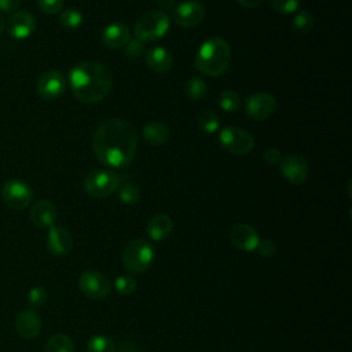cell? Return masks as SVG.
<instances>
[{
  "mask_svg": "<svg viewBox=\"0 0 352 352\" xmlns=\"http://www.w3.org/2000/svg\"><path fill=\"white\" fill-rule=\"evenodd\" d=\"M96 158L110 168H125L135 157L138 136L133 126L122 118L103 121L94 135Z\"/></svg>",
  "mask_w": 352,
  "mask_h": 352,
  "instance_id": "obj_1",
  "label": "cell"
},
{
  "mask_svg": "<svg viewBox=\"0 0 352 352\" xmlns=\"http://www.w3.org/2000/svg\"><path fill=\"white\" fill-rule=\"evenodd\" d=\"M74 96L84 103H96L107 96L113 85L111 72L99 62H80L69 73Z\"/></svg>",
  "mask_w": 352,
  "mask_h": 352,
  "instance_id": "obj_2",
  "label": "cell"
},
{
  "mask_svg": "<svg viewBox=\"0 0 352 352\" xmlns=\"http://www.w3.org/2000/svg\"><path fill=\"white\" fill-rule=\"evenodd\" d=\"M231 62V50L221 37H210L204 41L195 55V67L206 76L223 74Z\"/></svg>",
  "mask_w": 352,
  "mask_h": 352,
  "instance_id": "obj_3",
  "label": "cell"
},
{
  "mask_svg": "<svg viewBox=\"0 0 352 352\" xmlns=\"http://www.w3.org/2000/svg\"><path fill=\"white\" fill-rule=\"evenodd\" d=\"M154 260V249L151 243L143 238L132 239L126 243L122 253V263L129 274L138 275L148 270Z\"/></svg>",
  "mask_w": 352,
  "mask_h": 352,
  "instance_id": "obj_4",
  "label": "cell"
},
{
  "mask_svg": "<svg viewBox=\"0 0 352 352\" xmlns=\"http://www.w3.org/2000/svg\"><path fill=\"white\" fill-rule=\"evenodd\" d=\"M169 16L162 10L146 11L135 23V37L142 41H155L169 30Z\"/></svg>",
  "mask_w": 352,
  "mask_h": 352,
  "instance_id": "obj_5",
  "label": "cell"
},
{
  "mask_svg": "<svg viewBox=\"0 0 352 352\" xmlns=\"http://www.w3.org/2000/svg\"><path fill=\"white\" fill-rule=\"evenodd\" d=\"M120 184V176L113 170H94L84 179L85 192L96 199H102L113 194Z\"/></svg>",
  "mask_w": 352,
  "mask_h": 352,
  "instance_id": "obj_6",
  "label": "cell"
},
{
  "mask_svg": "<svg viewBox=\"0 0 352 352\" xmlns=\"http://www.w3.org/2000/svg\"><path fill=\"white\" fill-rule=\"evenodd\" d=\"M1 199L10 209L23 210L33 201V190L22 179H8L1 187Z\"/></svg>",
  "mask_w": 352,
  "mask_h": 352,
  "instance_id": "obj_7",
  "label": "cell"
},
{
  "mask_svg": "<svg viewBox=\"0 0 352 352\" xmlns=\"http://www.w3.org/2000/svg\"><path fill=\"white\" fill-rule=\"evenodd\" d=\"M219 143L224 150L236 155L249 154L254 147L253 136L238 126L223 128L219 133Z\"/></svg>",
  "mask_w": 352,
  "mask_h": 352,
  "instance_id": "obj_8",
  "label": "cell"
},
{
  "mask_svg": "<svg viewBox=\"0 0 352 352\" xmlns=\"http://www.w3.org/2000/svg\"><path fill=\"white\" fill-rule=\"evenodd\" d=\"M78 287L81 293L92 300H104L111 292V283L109 278L99 271H84L78 278Z\"/></svg>",
  "mask_w": 352,
  "mask_h": 352,
  "instance_id": "obj_9",
  "label": "cell"
},
{
  "mask_svg": "<svg viewBox=\"0 0 352 352\" xmlns=\"http://www.w3.org/2000/svg\"><path fill=\"white\" fill-rule=\"evenodd\" d=\"M205 18V7L197 0L179 3L173 10V21L180 28H194Z\"/></svg>",
  "mask_w": 352,
  "mask_h": 352,
  "instance_id": "obj_10",
  "label": "cell"
},
{
  "mask_svg": "<svg viewBox=\"0 0 352 352\" xmlns=\"http://www.w3.org/2000/svg\"><path fill=\"white\" fill-rule=\"evenodd\" d=\"M66 89V78L59 70H47L44 72L37 82H36V91L38 96L43 99H58L63 95Z\"/></svg>",
  "mask_w": 352,
  "mask_h": 352,
  "instance_id": "obj_11",
  "label": "cell"
},
{
  "mask_svg": "<svg viewBox=\"0 0 352 352\" xmlns=\"http://www.w3.org/2000/svg\"><path fill=\"white\" fill-rule=\"evenodd\" d=\"M4 26L11 37L25 40L36 30V18L29 11H15L7 18Z\"/></svg>",
  "mask_w": 352,
  "mask_h": 352,
  "instance_id": "obj_12",
  "label": "cell"
},
{
  "mask_svg": "<svg viewBox=\"0 0 352 352\" xmlns=\"http://www.w3.org/2000/svg\"><path fill=\"white\" fill-rule=\"evenodd\" d=\"M276 110V100L267 92H257L250 95L245 102L246 114L257 121L265 120Z\"/></svg>",
  "mask_w": 352,
  "mask_h": 352,
  "instance_id": "obj_13",
  "label": "cell"
},
{
  "mask_svg": "<svg viewBox=\"0 0 352 352\" xmlns=\"http://www.w3.org/2000/svg\"><path fill=\"white\" fill-rule=\"evenodd\" d=\"M282 176L292 184H301L305 182L309 168L305 158L300 154H289L280 158Z\"/></svg>",
  "mask_w": 352,
  "mask_h": 352,
  "instance_id": "obj_14",
  "label": "cell"
},
{
  "mask_svg": "<svg viewBox=\"0 0 352 352\" xmlns=\"http://www.w3.org/2000/svg\"><path fill=\"white\" fill-rule=\"evenodd\" d=\"M45 246L52 256H66L73 248V236L67 228L62 226H52L47 234Z\"/></svg>",
  "mask_w": 352,
  "mask_h": 352,
  "instance_id": "obj_15",
  "label": "cell"
},
{
  "mask_svg": "<svg viewBox=\"0 0 352 352\" xmlns=\"http://www.w3.org/2000/svg\"><path fill=\"white\" fill-rule=\"evenodd\" d=\"M230 241L242 252H253L256 250L260 238L252 226L246 223H236L230 228Z\"/></svg>",
  "mask_w": 352,
  "mask_h": 352,
  "instance_id": "obj_16",
  "label": "cell"
},
{
  "mask_svg": "<svg viewBox=\"0 0 352 352\" xmlns=\"http://www.w3.org/2000/svg\"><path fill=\"white\" fill-rule=\"evenodd\" d=\"M15 330L23 340H33L41 331V319L33 308H23L15 318Z\"/></svg>",
  "mask_w": 352,
  "mask_h": 352,
  "instance_id": "obj_17",
  "label": "cell"
},
{
  "mask_svg": "<svg viewBox=\"0 0 352 352\" xmlns=\"http://www.w3.org/2000/svg\"><path fill=\"white\" fill-rule=\"evenodd\" d=\"M29 217L32 223L38 228H50L58 219L56 206L47 199H40L30 208Z\"/></svg>",
  "mask_w": 352,
  "mask_h": 352,
  "instance_id": "obj_18",
  "label": "cell"
},
{
  "mask_svg": "<svg viewBox=\"0 0 352 352\" xmlns=\"http://www.w3.org/2000/svg\"><path fill=\"white\" fill-rule=\"evenodd\" d=\"M131 38V30L129 28L122 23V22H113L107 26L100 33V40L102 43L111 50H117L121 47H125L126 43Z\"/></svg>",
  "mask_w": 352,
  "mask_h": 352,
  "instance_id": "obj_19",
  "label": "cell"
},
{
  "mask_svg": "<svg viewBox=\"0 0 352 352\" xmlns=\"http://www.w3.org/2000/svg\"><path fill=\"white\" fill-rule=\"evenodd\" d=\"M144 60H146L147 67L158 74L168 73L173 65L172 55L164 47L148 48L144 54Z\"/></svg>",
  "mask_w": 352,
  "mask_h": 352,
  "instance_id": "obj_20",
  "label": "cell"
},
{
  "mask_svg": "<svg viewBox=\"0 0 352 352\" xmlns=\"http://www.w3.org/2000/svg\"><path fill=\"white\" fill-rule=\"evenodd\" d=\"M173 230L172 219L165 213H157L147 221L146 231L150 239L153 241H164L166 239Z\"/></svg>",
  "mask_w": 352,
  "mask_h": 352,
  "instance_id": "obj_21",
  "label": "cell"
},
{
  "mask_svg": "<svg viewBox=\"0 0 352 352\" xmlns=\"http://www.w3.org/2000/svg\"><path fill=\"white\" fill-rule=\"evenodd\" d=\"M142 136L143 139L151 144V146H161L164 144L168 138H169V129L165 124L162 122H148L143 126V131H142Z\"/></svg>",
  "mask_w": 352,
  "mask_h": 352,
  "instance_id": "obj_22",
  "label": "cell"
},
{
  "mask_svg": "<svg viewBox=\"0 0 352 352\" xmlns=\"http://www.w3.org/2000/svg\"><path fill=\"white\" fill-rule=\"evenodd\" d=\"M44 352H74V342L67 334L58 333L48 338Z\"/></svg>",
  "mask_w": 352,
  "mask_h": 352,
  "instance_id": "obj_23",
  "label": "cell"
},
{
  "mask_svg": "<svg viewBox=\"0 0 352 352\" xmlns=\"http://www.w3.org/2000/svg\"><path fill=\"white\" fill-rule=\"evenodd\" d=\"M116 191L118 192V199L128 205L136 204L140 198L139 187L135 183H132L131 180H122L121 177H120V184Z\"/></svg>",
  "mask_w": 352,
  "mask_h": 352,
  "instance_id": "obj_24",
  "label": "cell"
},
{
  "mask_svg": "<svg viewBox=\"0 0 352 352\" xmlns=\"http://www.w3.org/2000/svg\"><path fill=\"white\" fill-rule=\"evenodd\" d=\"M184 92H186V95L190 99L199 100V99L205 98V95L208 92V85H206V82L201 77L194 76V77H191L190 80L186 81Z\"/></svg>",
  "mask_w": 352,
  "mask_h": 352,
  "instance_id": "obj_25",
  "label": "cell"
},
{
  "mask_svg": "<svg viewBox=\"0 0 352 352\" xmlns=\"http://www.w3.org/2000/svg\"><path fill=\"white\" fill-rule=\"evenodd\" d=\"M197 124L204 132L214 133L220 128V118L214 111L205 110L197 116Z\"/></svg>",
  "mask_w": 352,
  "mask_h": 352,
  "instance_id": "obj_26",
  "label": "cell"
},
{
  "mask_svg": "<svg viewBox=\"0 0 352 352\" xmlns=\"http://www.w3.org/2000/svg\"><path fill=\"white\" fill-rule=\"evenodd\" d=\"M87 352H116V345L110 337L98 334L88 340Z\"/></svg>",
  "mask_w": 352,
  "mask_h": 352,
  "instance_id": "obj_27",
  "label": "cell"
},
{
  "mask_svg": "<svg viewBox=\"0 0 352 352\" xmlns=\"http://www.w3.org/2000/svg\"><path fill=\"white\" fill-rule=\"evenodd\" d=\"M59 23L67 30H76L82 23V14L76 8L63 10L59 15Z\"/></svg>",
  "mask_w": 352,
  "mask_h": 352,
  "instance_id": "obj_28",
  "label": "cell"
},
{
  "mask_svg": "<svg viewBox=\"0 0 352 352\" xmlns=\"http://www.w3.org/2000/svg\"><path fill=\"white\" fill-rule=\"evenodd\" d=\"M292 26L293 29L300 33V34H305V33H309L314 28V18L311 15V12L308 11H298L293 21H292Z\"/></svg>",
  "mask_w": 352,
  "mask_h": 352,
  "instance_id": "obj_29",
  "label": "cell"
},
{
  "mask_svg": "<svg viewBox=\"0 0 352 352\" xmlns=\"http://www.w3.org/2000/svg\"><path fill=\"white\" fill-rule=\"evenodd\" d=\"M219 104L224 111H235L241 106V98L239 95L232 89H224L219 95Z\"/></svg>",
  "mask_w": 352,
  "mask_h": 352,
  "instance_id": "obj_30",
  "label": "cell"
},
{
  "mask_svg": "<svg viewBox=\"0 0 352 352\" xmlns=\"http://www.w3.org/2000/svg\"><path fill=\"white\" fill-rule=\"evenodd\" d=\"M114 286H116V290L120 294L128 296V294H132L136 290L138 282L132 276V274H122V275L117 276V279L114 282Z\"/></svg>",
  "mask_w": 352,
  "mask_h": 352,
  "instance_id": "obj_31",
  "label": "cell"
},
{
  "mask_svg": "<svg viewBox=\"0 0 352 352\" xmlns=\"http://www.w3.org/2000/svg\"><path fill=\"white\" fill-rule=\"evenodd\" d=\"M28 301L30 304V307L34 308H40L45 304L47 301V292L44 287L41 286H33L29 292H28Z\"/></svg>",
  "mask_w": 352,
  "mask_h": 352,
  "instance_id": "obj_32",
  "label": "cell"
},
{
  "mask_svg": "<svg viewBox=\"0 0 352 352\" xmlns=\"http://www.w3.org/2000/svg\"><path fill=\"white\" fill-rule=\"evenodd\" d=\"M270 4L280 14H292L298 8L300 0H270Z\"/></svg>",
  "mask_w": 352,
  "mask_h": 352,
  "instance_id": "obj_33",
  "label": "cell"
},
{
  "mask_svg": "<svg viewBox=\"0 0 352 352\" xmlns=\"http://www.w3.org/2000/svg\"><path fill=\"white\" fill-rule=\"evenodd\" d=\"M125 52H126L128 56L135 58V59L142 56V54L144 52V41H142L136 37H133V38L131 37L129 41L125 45Z\"/></svg>",
  "mask_w": 352,
  "mask_h": 352,
  "instance_id": "obj_34",
  "label": "cell"
},
{
  "mask_svg": "<svg viewBox=\"0 0 352 352\" xmlns=\"http://www.w3.org/2000/svg\"><path fill=\"white\" fill-rule=\"evenodd\" d=\"M63 3H65V0H37L38 8L43 12L50 14V15L58 14L62 10Z\"/></svg>",
  "mask_w": 352,
  "mask_h": 352,
  "instance_id": "obj_35",
  "label": "cell"
},
{
  "mask_svg": "<svg viewBox=\"0 0 352 352\" xmlns=\"http://www.w3.org/2000/svg\"><path fill=\"white\" fill-rule=\"evenodd\" d=\"M256 250L258 252L260 256L263 257H272L275 253H276V246L272 241L270 239H264V241H260Z\"/></svg>",
  "mask_w": 352,
  "mask_h": 352,
  "instance_id": "obj_36",
  "label": "cell"
},
{
  "mask_svg": "<svg viewBox=\"0 0 352 352\" xmlns=\"http://www.w3.org/2000/svg\"><path fill=\"white\" fill-rule=\"evenodd\" d=\"M280 158H282V154H280V151L276 147H268L264 151V160H265V162H268L271 165L279 162Z\"/></svg>",
  "mask_w": 352,
  "mask_h": 352,
  "instance_id": "obj_37",
  "label": "cell"
},
{
  "mask_svg": "<svg viewBox=\"0 0 352 352\" xmlns=\"http://www.w3.org/2000/svg\"><path fill=\"white\" fill-rule=\"evenodd\" d=\"M22 0H0V11L15 12L21 6Z\"/></svg>",
  "mask_w": 352,
  "mask_h": 352,
  "instance_id": "obj_38",
  "label": "cell"
},
{
  "mask_svg": "<svg viewBox=\"0 0 352 352\" xmlns=\"http://www.w3.org/2000/svg\"><path fill=\"white\" fill-rule=\"evenodd\" d=\"M116 352H143V351L139 349L138 346H135L133 344L122 342V344H120V346H118V349Z\"/></svg>",
  "mask_w": 352,
  "mask_h": 352,
  "instance_id": "obj_39",
  "label": "cell"
},
{
  "mask_svg": "<svg viewBox=\"0 0 352 352\" xmlns=\"http://www.w3.org/2000/svg\"><path fill=\"white\" fill-rule=\"evenodd\" d=\"M157 4L162 8V10H170L176 6V0H157Z\"/></svg>",
  "mask_w": 352,
  "mask_h": 352,
  "instance_id": "obj_40",
  "label": "cell"
},
{
  "mask_svg": "<svg viewBox=\"0 0 352 352\" xmlns=\"http://www.w3.org/2000/svg\"><path fill=\"white\" fill-rule=\"evenodd\" d=\"M263 0H238V3L246 8H254L257 6H260Z\"/></svg>",
  "mask_w": 352,
  "mask_h": 352,
  "instance_id": "obj_41",
  "label": "cell"
},
{
  "mask_svg": "<svg viewBox=\"0 0 352 352\" xmlns=\"http://www.w3.org/2000/svg\"><path fill=\"white\" fill-rule=\"evenodd\" d=\"M4 23H6V21H4V16L0 14V34H1L3 29H4Z\"/></svg>",
  "mask_w": 352,
  "mask_h": 352,
  "instance_id": "obj_42",
  "label": "cell"
}]
</instances>
